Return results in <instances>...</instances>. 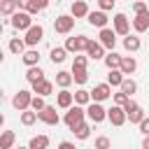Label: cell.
<instances>
[{"label":"cell","mask_w":149,"mask_h":149,"mask_svg":"<svg viewBox=\"0 0 149 149\" xmlns=\"http://www.w3.org/2000/svg\"><path fill=\"white\" fill-rule=\"evenodd\" d=\"M21 61L28 65V68H33V65H37L40 63V54H37V49H28L23 56H21Z\"/></svg>","instance_id":"26"},{"label":"cell","mask_w":149,"mask_h":149,"mask_svg":"<svg viewBox=\"0 0 149 149\" xmlns=\"http://www.w3.org/2000/svg\"><path fill=\"white\" fill-rule=\"evenodd\" d=\"M140 133L149 135V116H144V119H142V123H140Z\"/></svg>","instance_id":"44"},{"label":"cell","mask_w":149,"mask_h":149,"mask_svg":"<svg viewBox=\"0 0 149 149\" xmlns=\"http://www.w3.org/2000/svg\"><path fill=\"white\" fill-rule=\"evenodd\" d=\"M123 47H126V51H137V49H140V37L126 35V37H123Z\"/></svg>","instance_id":"34"},{"label":"cell","mask_w":149,"mask_h":149,"mask_svg":"<svg viewBox=\"0 0 149 149\" xmlns=\"http://www.w3.org/2000/svg\"><path fill=\"white\" fill-rule=\"evenodd\" d=\"M74 102H77V105H91V102H93V98H91V91H86V88H79V91H74Z\"/></svg>","instance_id":"30"},{"label":"cell","mask_w":149,"mask_h":149,"mask_svg":"<svg viewBox=\"0 0 149 149\" xmlns=\"http://www.w3.org/2000/svg\"><path fill=\"white\" fill-rule=\"evenodd\" d=\"M26 79H28L30 84H37V81H42V79H44V72H42V68H40V65H33V68H28V72H26Z\"/></svg>","instance_id":"23"},{"label":"cell","mask_w":149,"mask_h":149,"mask_svg":"<svg viewBox=\"0 0 149 149\" xmlns=\"http://www.w3.org/2000/svg\"><path fill=\"white\" fill-rule=\"evenodd\" d=\"M98 5H100V9H102V12H107V9H112L116 2H114V0H98Z\"/></svg>","instance_id":"43"},{"label":"cell","mask_w":149,"mask_h":149,"mask_svg":"<svg viewBox=\"0 0 149 149\" xmlns=\"http://www.w3.org/2000/svg\"><path fill=\"white\" fill-rule=\"evenodd\" d=\"M12 26L16 30H30L33 28V16L28 12H16V14H12Z\"/></svg>","instance_id":"5"},{"label":"cell","mask_w":149,"mask_h":149,"mask_svg":"<svg viewBox=\"0 0 149 149\" xmlns=\"http://www.w3.org/2000/svg\"><path fill=\"white\" fill-rule=\"evenodd\" d=\"M100 44H102L105 49H114V44H116V33H114V28H102V30H100Z\"/></svg>","instance_id":"15"},{"label":"cell","mask_w":149,"mask_h":149,"mask_svg":"<svg viewBox=\"0 0 149 149\" xmlns=\"http://www.w3.org/2000/svg\"><path fill=\"white\" fill-rule=\"evenodd\" d=\"M33 98H35V95H33L30 91H19V93H16L14 98H12V105H14V107H16L19 112H26V109L30 107Z\"/></svg>","instance_id":"6"},{"label":"cell","mask_w":149,"mask_h":149,"mask_svg":"<svg viewBox=\"0 0 149 149\" xmlns=\"http://www.w3.org/2000/svg\"><path fill=\"white\" fill-rule=\"evenodd\" d=\"M112 23H114V33H116V35H130V21H128L126 14H121V12L114 14Z\"/></svg>","instance_id":"8"},{"label":"cell","mask_w":149,"mask_h":149,"mask_svg":"<svg viewBox=\"0 0 149 149\" xmlns=\"http://www.w3.org/2000/svg\"><path fill=\"white\" fill-rule=\"evenodd\" d=\"M23 9V0H0V14L9 16Z\"/></svg>","instance_id":"11"},{"label":"cell","mask_w":149,"mask_h":149,"mask_svg":"<svg viewBox=\"0 0 149 149\" xmlns=\"http://www.w3.org/2000/svg\"><path fill=\"white\" fill-rule=\"evenodd\" d=\"M72 102H74V93H70L68 88H61V93L56 95V105L63 107V109H70Z\"/></svg>","instance_id":"17"},{"label":"cell","mask_w":149,"mask_h":149,"mask_svg":"<svg viewBox=\"0 0 149 149\" xmlns=\"http://www.w3.org/2000/svg\"><path fill=\"white\" fill-rule=\"evenodd\" d=\"M42 35H44V28H42V26H33L30 30H26V37H23V40H26L28 47H35V44L42 40Z\"/></svg>","instance_id":"14"},{"label":"cell","mask_w":149,"mask_h":149,"mask_svg":"<svg viewBox=\"0 0 149 149\" xmlns=\"http://www.w3.org/2000/svg\"><path fill=\"white\" fill-rule=\"evenodd\" d=\"M133 28H135L137 33L149 30V12H147V14H135V19H133Z\"/></svg>","instance_id":"21"},{"label":"cell","mask_w":149,"mask_h":149,"mask_svg":"<svg viewBox=\"0 0 149 149\" xmlns=\"http://www.w3.org/2000/svg\"><path fill=\"white\" fill-rule=\"evenodd\" d=\"M86 56L88 58H93V61H100V58H105V47L100 44V42H88V47H86Z\"/></svg>","instance_id":"16"},{"label":"cell","mask_w":149,"mask_h":149,"mask_svg":"<svg viewBox=\"0 0 149 149\" xmlns=\"http://www.w3.org/2000/svg\"><path fill=\"white\" fill-rule=\"evenodd\" d=\"M37 116H40V121H44L47 126H58V112H56V107H51V105H47L42 112H37Z\"/></svg>","instance_id":"9"},{"label":"cell","mask_w":149,"mask_h":149,"mask_svg":"<svg viewBox=\"0 0 149 149\" xmlns=\"http://www.w3.org/2000/svg\"><path fill=\"white\" fill-rule=\"evenodd\" d=\"M47 105H44V98L42 95H35L33 98V102H30V109H35V112H42Z\"/></svg>","instance_id":"39"},{"label":"cell","mask_w":149,"mask_h":149,"mask_svg":"<svg viewBox=\"0 0 149 149\" xmlns=\"http://www.w3.org/2000/svg\"><path fill=\"white\" fill-rule=\"evenodd\" d=\"M142 149H149V135H144V140H142Z\"/></svg>","instance_id":"46"},{"label":"cell","mask_w":149,"mask_h":149,"mask_svg":"<svg viewBox=\"0 0 149 149\" xmlns=\"http://www.w3.org/2000/svg\"><path fill=\"white\" fill-rule=\"evenodd\" d=\"M88 23L102 30V28H107V14H105L102 9H98V12H91V14H88Z\"/></svg>","instance_id":"18"},{"label":"cell","mask_w":149,"mask_h":149,"mask_svg":"<svg viewBox=\"0 0 149 149\" xmlns=\"http://www.w3.org/2000/svg\"><path fill=\"white\" fill-rule=\"evenodd\" d=\"M28 147H30V149H47V147H49V137H47V135H35Z\"/></svg>","instance_id":"33"},{"label":"cell","mask_w":149,"mask_h":149,"mask_svg":"<svg viewBox=\"0 0 149 149\" xmlns=\"http://www.w3.org/2000/svg\"><path fill=\"white\" fill-rule=\"evenodd\" d=\"M86 116H88L93 123H100V121L107 119V109H105L100 102H91V105L86 107Z\"/></svg>","instance_id":"7"},{"label":"cell","mask_w":149,"mask_h":149,"mask_svg":"<svg viewBox=\"0 0 149 149\" xmlns=\"http://www.w3.org/2000/svg\"><path fill=\"white\" fill-rule=\"evenodd\" d=\"M107 119H109L114 126H123V123L128 121L126 109H123V107H119V105H112V109H107Z\"/></svg>","instance_id":"10"},{"label":"cell","mask_w":149,"mask_h":149,"mask_svg":"<svg viewBox=\"0 0 149 149\" xmlns=\"http://www.w3.org/2000/svg\"><path fill=\"white\" fill-rule=\"evenodd\" d=\"M72 133H74V137H77V140H86V137L91 135V126H88L86 121H81L79 126H74V128H72Z\"/></svg>","instance_id":"31"},{"label":"cell","mask_w":149,"mask_h":149,"mask_svg":"<svg viewBox=\"0 0 149 149\" xmlns=\"http://www.w3.org/2000/svg\"><path fill=\"white\" fill-rule=\"evenodd\" d=\"M33 93H37V95H51L54 93V84L49 81V79H42V81H37V84H33Z\"/></svg>","instance_id":"20"},{"label":"cell","mask_w":149,"mask_h":149,"mask_svg":"<svg viewBox=\"0 0 149 149\" xmlns=\"http://www.w3.org/2000/svg\"><path fill=\"white\" fill-rule=\"evenodd\" d=\"M109 95H112V86H109V84H98V86H93V91H91L93 102H102V100H107Z\"/></svg>","instance_id":"12"},{"label":"cell","mask_w":149,"mask_h":149,"mask_svg":"<svg viewBox=\"0 0 149 149\" xmlns=\"http://www.w3.org/2000/svg\"><path fill=\"white\" fill-rule=\"evenodd\" d=\"M58 149H77V147H74L72 142H68V140H65V142H61V144H58Z\"/></svg>","instance_id":"45"},{"label":"cell","mask_w":149,"mask_h":149,"mask_svg":"<svg viewBox=\"0 0 149 149\" xmlns=\"http://www.w3.org/2000/svg\"><path fill=\"white\" fill-rule=\"evenodd\" d=\"M84 114H86V109H81V105H74V107H70V109L65 112L63 121H65V126L72 130L74 126H79V123L84 121Z\"/></svg>","instance_id":"1"},{"label":"cell","mask_w":149,"mask_h":149,"mask_svg":"<svg viewBox=\"0 0 149 149\" xmlns=\"http://www.w3.org/2000/svg\"><path fill=\"white\" fill-rule=\"evenodd\" d=\"M65 56H68V49H65V47H54V49L49 51V58H51L54 63H63Z\"/></svg>","instance_id":"32"},{"label":"cell","mask_w":149,"mask_h":149,"mask_svg":"<svg viewBox=\"0 0 149 149\" xmlns=\"http://www.w3.org/2000/svg\"><path fill=\"white\" fill-rule=\"evenodd\" d=\"M47 7H49V0H23V12H28L30 16L47 9Z\"/></svg>","instance_id":"13"},{"label":"cell","mask_w":149,"mask_h":149,"mask_svg":"<svg viewBox=\"0 0 149 149\" xmlns=\"http://www.w3.org/2000/svg\"><path fill=\"white\" fill-rule=\"evenodd\" d=\"M114 2H116V0H114Z\"/></svg>","instance_id":"49"},{"label":"cell","mask_w":149,"mask_h":149,"mask_svg":"<svg viewBox=\"0 0 149 149\" xmlns=\"http://www.w3.org/2000/svg\"><path fill=\"white\" fill-rule=\"evenodd\" d=\"M70 12H72V16H74V19H81V16H88V14H91V12H88V2H86V0H77V2H72Z\"/></svg>","instance_id":"19"},{"label":"cell","mask_w":149,"mask_h":149,"mask_svg":"<svg viewBox=\"0 0 149 149\" xmlns=\"http://www.w3.org/2000/svg\"><path fill=\"white\" fill-rule=\"evenodd\" d=\"M123 74H133L135 70H137V61L133 58V56H123V61H121V68H119Z\"/></svg>","instance_id":"22"},{"label":"cell","mask_w":149,"mask_h":149,"mask_svg":"<svg viewBox=\"0 0 149 149\" xmlns=\"http://www.w3.org/2000/svg\"><path fill=\"white\" fill-rule=\"evenodd\" d=\"M86 63H88V56H74L72 68L74 70H86Z\"/></svg>","instance_id":"38"},{"label":"cell","mask_w":149,"mask_h":149,"mask_svg":"<svg viewBox=\"0 0 149 149\" xmlns=\"http://www.w3.org/2000/svg\"><path fill=\"white\" fill-rule=\"evenodd\" d=\"M72 2H77V0H72Z\"/></svg>","instance_id":"48"},{"label":"cell","mask_w":149,"mask_h":149,"mask_svg":"<svg viewBox=\"0 0 149 149\" xmlns=\"http://www.w3.org/2000/svg\"><path fill=\"white\" fill-rule=\"evenodd\" d=\"M121 91H123V93H126V95L130 98V95H133V93L137 91V84H135V81H133L130 77H126V79H123V84H121Z\"/></svg>","instance_id":"36"},{"label":"cell","mask_w":149,"mask_h":149,"mask_svg":"<svg viewBox=\"0 0 149 149\" xmlns=\"http://www.w3.org/2000/svg\"><path fill=\"white\" fill-rule=\"evenodd\" d=\"M14 140H16L14 130H2V135H0V149H12Z\"/></svg>","instance_id":"24"},{"label":"cell","mask_w":149,"mask_h":149,"mask_svg":"<svg viewBox=\"0 0 149 149\" xmlns=\"http://www.w3.org/2000/svg\"><path fill=\"white\" fill-rule=\"evenodd\" d=\"M88 37L86 35H77V37H68L65 40V49L68 51H72V54H79V51H86V47H88Z\"/></svg>","instance_id":"4"},{"label":"cell","mask_w":149,"mask_h":149,"mask_svg":"<svg viewBox=\"0 0 149 149\" xmlns=\"http://www.w3.org/2000/svg\"><path fill=\"white\" fill-rule=\"evenodd\" d=\"M37 119H40V116H37L35 109H26V112H21V123H23V126H33Z\"/></svg>","instance_id":"35"},{"label":"cell","mask_w":149,"mask_h":149,"mask_svg":"<svg viewBox=\"0 0 149 149\" xmlns=\"http://www.w3.org/2000/svg\"><path fill=\"white\" fill-rule=\"evenodd\" d=\"M121 61H123V56H119V54H114V51L105 56V65H107L109 70H119V68H121Z\"/></svg>","instance_id":"27"},{"label":"cell","mask_w":149,"mask_h":149,"mask_svg":"<svg viewBox=\"0 0 149 149\" xmlns=\"http://www.w3.org/2000/svg\"><path fill=\"white\" fill-rule=\"evenodd\" d=\"M109 147H112V142H109V137H107V135L95 137V149H109Z\"/></svg>","instance_id":"40"},{"label":"cell","mask_w":149,"mask_h":149,"mask_svg":"<svg viewBox=\"0 0 149 149\" xmlns=\"http://www.w3.org/2000/svg\"><path fill=\"white\" fill-rule=\"evenodd\" d=\"M123 79H126V77H123L121 70H109V74H107V84H109V86H119V88H121Z\"/></svg>","instance_id":"29"},{"label":"cell","mask_w":149,"mask_h":149,"mask_svg":"<svg viewBox=\"0 0 149 149\" xmlns=\"http://www.w3.org/2000/svg\"><path fill=\"white\" fill-rule=\"evenodd\" d=\"M133 12H135V14H147V12H149V5H144L142 0H135V2H133Z\"/></svg>","instance_id":"41"},{"label":"cell","mask_w":149,"mask_h":149,"mask_svg":"<svg viewBox=\"0 0 149 149\" xmlns=\"http://www.w3.org/2000/svg\"><path fill=\"white\" fill-rule=\"evenodd\" d=\"M72 81H74V79H72V72H65V70L56 72V84H58L61 88H68Z\"/></svg>","instance_id":"28"},{"label":"cell","mask_w":149,"mask_h":149,"mask_svg":"<svg viewBox=\"0 0 149 149\" xmlns=\"http://www.w3.org/2000/svg\"><path fill=\"white\" fill-rule=\"evenodd\" d=\"M128 100H130V98H128V95H126L123 91H119V93H114V105H119V107H123V105H126Z\"/></svg>","instance_id":"42"},{"label":"cell","mask_w":149,"mask_h":149,"mask_svg":"<svg viewBox=\"0 0 149 149\" xmlns=\"http://www.w3.org/2000/svg\"><path fill=\"white\" fill-rule=\"evenodd\" d=\"M123 109H126V116H128V121L130 123H142V119H144V112H142V107L135 102V100H128L126 105H123Z\"/></svg>","instance_id":"3"},{"label":"cell","mask_w":149,"mask_h":149,"mask_svg":"<svg viewBox=\"0 0 149 149\" xmlns=\"http://www.w3.org/2000/svg\"><path fill=\"white\" fill-rule=\"evenodd\" d=\"M9 51L16 54V56H23L26 54V40H19V37L9 40Z\"/></svg>","instance_id":"25"},{"label":"cell","mask_w":149,"mask_h":149,"mask_svg":"<svg viewBox=\"0 0 149 149\" xmlns=\"http://www.w3.org/2000/svg\"><path fill=\"white\" fill-rule=\"evenodd\" d=\"M72 79H74L77 84H86V81H88V72H86V70H74V68H72Z\"/></svg>","instance_id":"37"},{"label":"cell","mask_w":149,"mask_h":149,"mask_svg":"<svg viewBox=\"0 0 149 149\" xmlns=\"http://www.w3.org/2000/svg\"><path fill=\"white\" fill-rule=\"evenodd\" d=\"M16 149H30V147H16Z\"/></svg>","instance_id":"47"},{"label":"cell","mask_w":149,"mask_h":149,"mask_svg":"<svg viewBox=\"0 0 149 149\" xmlns=\"http://www.w3.org/2000/svg\"><path fill=\"white\" fill-rule=\"evenodd\" d=\"M72 28H74V16H72V14H61V16L54 19V30H56V33L68 35Z\"/></svg>","instance_id":"2"}]
</instances>
